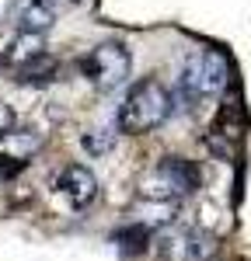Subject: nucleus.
<instances>
[{"label": "nucleus", "mask_w": 251, "mask_h": 261, "mask_svg": "<svg viewBox=\"0 0 251 261\" xmlns=\"http://www.w3.org/2000/svg\"><path fill=\"white\" fill-rule=\"evenodd\" d=\"M171 112H174L171 91L157 77H143L126 91L119 115H115V129L126 136H143V133H154L157 125H164Z\"/></svg>", "instance_id": "obj_1"}, {"label": "nucleus", "mask_w": 251, "mask_h": 261, "mask_svg": "<svg viewBox=\"0 0 251 261\" xmlns=\"http://www.w3.org/2000/svg\"><path fill=\"white\" fill-rule=\"evenodd\" d=\"M230 87V60L216 49H199L192 53L182 66V77H178V87L171 91V105H185V108H195L199 101L216 98Z\"/></svg>", "instance_id": "obj_2"}, {"label": "nucleus", "mask_w": 251, "mask_h": 261, "mask_svg": "<svg viewBox=\"0 0 251 261\" xmlns=\"http://www.w3.org/2000/svg\"><path fill=\"white\" fill-rule=\"evenodd\" d=\"M129 70H133V56H129V49H126L122 42H102V45H94L87 56L81 60V73L87 77V84L94 87V91H115V87H122L129 81Z\"/></svg>", "instance_id": "obj_3"}, {"label": "nucleus", "mask_w": 251, "mask_h": 261, "mask_svg": "<svg viewBox=\"0 0 251 261\" xmlns=\"http://www.w3.org/2000/svg\"><path fill=\"white\" fill-rule=\"evenodd\" d=\"M199 188H203L199 164L188 157H178V153H167L157 161V167L146 178V199H182Z\"/></svg>", "instance_id": "obj_4"}, {"label": "nucleus", "mask_w": 251, "mask_h": 261, "mask_svg": "<svg viewBox=\"0 0 251 261\" xmlns=\"http://www.w3.org/2000/svg\"><path fill=\"white\" fill-rule=\"evenodd\" d=\"M161 261H209L216 251V241L209 237L206 230H195V226H174L161 233L157 241Z\"/></svg>", "instance_id": "obj_5"}, {"label": "nucleus", "mask_w": 251, "mask_h": 261, "mask_svg": "<svg viewBox=\"0 0 251 261\" xmlns=\"http://www.w3.org/2000/svg\"><path fill=\"white\" fill-rule=\"evenodd\" d=\"M56 192L70 209L81 213L87 205H94V199H98V178L87 164H66L56 174Z\"/></svg>", "instance_id": "obj_6"}, {"label": "nucleus", "mask_w": 251, "mask_h": 261, "mask_svg": "<svg viewBox=\"0 0 251 261\" xmlns=\"http://www.w3.org/2000/svg\"><path fill=\"white\" fill-rule=\"evenodd\" d=\"M11 24L24 35H45L56 24V7L53 0H14L11 4Z\"/></svg>", "instance_id": "obj_7"}, {"label": "nucleus", "mask_w": 251, "mask_h": 261, "mask_svg": "<svg viewBox=\"0 0 251 261\" xmlns=\"http://www.w3.org/2000/svg\"><path fill=\"white\" fill-rule=\"evenodd\" d=\"M56 73H60V60H56L53 53H39L35 60L21 63L18 70H14V81H18V84H35V87H42V84L56 81Z\"/></svg>", "instance_id": "obj_8"}, {"label": "nucleus", "mask_w": 251, "mask_h": 261, "mask_svg": "<svg viewBox=\"0 0 251 261\" xmlns=\"http://www.w3.org/2000/svg\"><path fill=\"white\" fill-rule=\"evenodd\" d=\"M112 244H115V251L122 258H136V254H143L150 247V230L143 223H126V226H119L112 233Z\"/></svg>", "instance_id": "obj_9"}, {"label": "nucleus", "mask_w": 251, "mask_h": 261, "mask_svg": "<svg viewBox=\"0 0 251 261\" xmlns=\"http://www.w3.org/2000/svg\"><path fill=\"white\" fill-rule=\"evenodd\" d=\"M39 53H45L42 35H24V32H18V39H14L7 49H4V53H0V63H4V66H11V70H18L21 63L35 60Z\"/></svg>", "instance_id": "obj_10"}, {"label": "nucleus", "mask_w": 251, "mask_h": 261, "mask_svg": "<svg viewBox=\"0 0 251 261\" xmlns=\"http://www.w3.org/2000/svg\"><path fill=\"white\" fill-rule=\"evenodd\" d=\"M178 216V202L174 199H143V205L136 209V220L133 223H143L146 230L150 226H164Z\"/></svg>", "instance_id": "obj_11"}, {"label": "nucleus", "mask_w": 251, "mask_h": 261, "mask_svg": "<svg viewBox=\"0 0 251 261\" xmlns=\"http://www.w3.org/2000/svg\"><path fill=\"white\" fill-rule=\"evenodd\" d=\"M81 146L87 150V157H105L115 150V129H87L81 136Z\"/></svg>", "instance_id": "obj_12"}, {"label": "nucleus", "mask_w": 251, "mask_h": 261, "mask_svg": "<svg viewBox=\"0 0 251 261\" xmlns=\"http://www.w3.org/2000/svg\"><path fill=\"white\" fill-rule=\"evenodd\" d=\"M11 129H14V112L0 105V136H11Z\"/></svg>", "instance_id": "obj_13"}, {"label": "nucleus", "mask_w": 251, "mask_h": 261, "mask_svg": "<svg viewBox=\"0 0 251 261\" xmlns=\"http://www.w3.org/2000/svg\"><path fill=\"white\" fill-rule=\"evenodd\" d=\"M73 4H81V0H73Z\"/></svg>", "instance_id": "obj_14"}]
</instances>
